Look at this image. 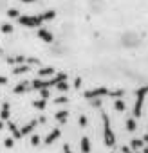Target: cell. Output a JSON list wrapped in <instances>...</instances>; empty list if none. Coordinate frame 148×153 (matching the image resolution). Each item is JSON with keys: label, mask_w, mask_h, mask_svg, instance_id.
I'll use <instances>...</instances> for the list:
<instances>
[{"label": "cell", "mask_w": 148, "mask_h": 153, "mask_svg": "<svg viewBox=\"0 0 148 153\" xmlns=\"http://www.w3.org/2000/svg\"><path fill=\"white\" fill-rule=\"evenodd\" d=\"M38 38H42L45 43H52V40H54L52 33H49L47 29H42V27H38Z\"/></svg>", "instance_id": "obj_6"}, {"label": "cell", "mask_w": 148, "mask_h": 153, "mask_svg": "<svg viewBox=\"0 0 148 153\" xmlns=\"http://www.w3.org/2000/svg\"><path fill=\"white\" fill-rule=\"evenodd\" d=\"M80 85H81V79L76 78V81H74V88H80Z\"/></svg>", "instance_id": "obj_30"}, {"label": "cell", "mask_w": 148, "mask_h": 153, "mask_svg": "<svg viewBox=\"0 0 148 153\" xmlns=\"http://www.w3.org/2000/svg\"><path fill=\"white\" fill-rule=\"evenodd\" d=\"M114 106H116V110H117V112H125V110H126V105H125V101H123V99H119V97L116 99Z\"/></svg>", "instance_id": "obj_14"}, {"label": "cell", "mask_w": 148, "mask_h": 153, "mask_svg": "<svg viewBox=\"0 0 148 153\" xmlns=\"http://www.w3.org/2000/svg\"><path fill=\"white\" fill-rule=\"evenodd\" d=\"M7 83V79L6 78H2V76H0V85H6Z\"/></svg>", "instance_id": "obj_31"}, {"label": "cell", "mask_w": 148, "mask_h": 153, "mask_svg": "<svg viewBox=\"0 0 148 153\" xmlns=\"http://www.w3.org/2000/svg\"><path fill=\"white\" fill-rule=\"evenodd\" d=\"M2 33H13V25L11 24H2Z\"/></svg>", "instance_id": "obj_23"}, {"label": "cell", "mask_w": 148, "mask_h": 153, "mask_svg": "<svg viewBox=\"0 0 148 153\" xmlns=\"http://www.w3.org/2000/svg\"><path fill=\"white\" fill-rule=\"evenodd\" d=\"M24 4H33V2H36V0H22Z\"/></svg>", "instance_id": "obj_32"}, {"label": "cell", "mask_w": 148, "mask_h": 153, "mask_svg": "<svg viewBox=\"0 0 148 153\" xmlns=\"http://www.w3.org/2000/svg\"><path fill=\"white\" fill-rule=\"evenodd\" d=\"M25 90H27V83H18V85L13 88L15 94H22V92H25Z\"/></svg>", "instance_id": "obj_16"}, {"label": "cell", "mask_w": 148, "mask_h": 153, "mask_svg": "<svg viewBox=\"0 0 148 153\" xmlns=\"http://www.w3.org/2000/svg\"><path fill=\"white\" fill-rule=\"evenodd\" d=\"M36 126H38V121H31V123H27L25 126H22V128H20V133H22V137H24V135H29V133H31V131H33Z\"/></svg>", "instance_id": "obj_8"}, {"label": "cell", "mask_w": 148, "mask_h": 153, "mask_svg": "<svg viewBox=\"0 0 148 153\" xmlns=\"http://www.w3.org/2000/svg\"><path fill=\"white\" fill-rule=\"evenodd\" d=\"M56 16V13L54 11H45V13H42V18H43V22H47V20H52Z\"/></svg>", "instance_id": "obj_19"}, {"label": "cell", "mask_w": 148, "mask_h": 153, "mask_svg": "<svg viewBox=\"0 0 148 153\" xmlns=\"http://www.w3.org/2000/svg\"><path fill=\"white\" fill-rule=\"evenodd\" d=\"M9 130H11V133H13V137H15V139H20V137H22L20 130H18V128H16L13 123H9Z\"/></svg>", "instance_id": "obj_18"}, {"label": "cell", "mask_w": 148, "mask_h": 153, "mask_svg": "<svg viewBox=\"0 0 148 153\" xmlns=\"http://www.w3.org/2000/svg\"><path fill=\"white\" fill-rule=\"evenodd\" d=\"M61 79H67V74L65 72H60L58 76H51L49 79H42V78H38V79H34L31 85H33V88H36V90H40V88H51V87H54L58 81H61Z\"/></svg>", "instance_id": "obj_1"}, {"label": "cell", "mask_w": 148, "mask_h": 153, "mask_svg": "<svg viewBox=\"0 0 148 153\" xmlns=\"http://www.w3.org/2000/svg\"><path fill=\"white\" fill-rule=\"evenodd\" d=\"M40 94H42V97H43V99H47V97H49V90H47V88H40Z\"/></svg>", "instance_id": "obj_26"}, {"label": "cell", "mask_w": 148, "mask_h": 153, "mask_svg": "<svg viewBox=\"0 0 148 153\" xmlns=\"http://www.w3.org/2000/svg\"><path fill=\"white\" fill-rule=\"evenodd\" d=\"M51 76H54V68H52V67L38 68V78H51Z\"/></svg>", "instance_id": "obj_9"}, {"label": "cell", "mask_w": 148, "mask_h": 153, "mask_svg": "<svg viewBox=\"0 0 148 153\" xmlns=\"http://www.w3.org/2000/svg\"><path fill=\"white\" fill-rule=\"evenodd\" d=\"M130 146H132L134 149H137V148H141V146H143V140H141V139H132Z\"/></svg>", "instance_id": "obj_21"}, {"label": "cell", "mask_w": 148, "mask_h": 153, "mask_svg": "<svg viewBox=\"0 0 148 153\" xmlns=\"http://www.w3.org/2000/svg\"><path fill=\"white\" fill-rule=\"evenodd\" d=\"M101 115H103V140H105V144L110 148V146L116 144V135H114V131H112V128H110L108 115H107V114H101Z\"/></svg>", "instance_id": "obj_3"}, {"label": "cell", "mask_w": 148, "mask_h": 153, "mask_svg": "<svg viewBox=\"0 0 148 153\" xmlns=\"http://www.w3.org/2000/svg\"><path fill=\"white\" fill-rule=\"evenodd\" d=\"M54 103H56V105H63V103H67V97H63V96H61V97H58Z\"/></svg>", "instance_id": "obj_27"}, {"label": "cell", "mask_w": 148, "mask_h": 153, "mask_svg": "<svg viewBox=\"0 0 148 153\" xmlns=\"http://www.w3.org/2000/svg\"><path fill=\"white\" fill-rule=\"evenodd\" d=\"M148 96V85L146 87H139V90L135 92V103H134V117H139L143 112V103Z\"/></svg>", "instance_id": "obj_2"}, {"label": "cell", "mask_w": 148, "mask_h": 153, "mask_svg": "<svg viewBox=\"0 0 148 153\" xmlns=\"http://www.w3.org/2000/svg\"><path fill=\"white\" fill-rule=\"evenodd\" d=\"M16 20L20 25H25V27H40L43 22L42 15H20Z\"/></svg>", "instance_id": "obj_4"}, {"label": "cell", "mask_w": 148, "mask_h": 153, "mask_svg": "<svg viewBox=\"0 0 148 153\" xmlns=\"http://www.w3.org/2000/svg\"><path fill=\"white\" fill-rule=\"evenodd\" d=\"M7 16H9V18H18L20 13H18V9H9V11H7Z\"/></svg>", "instance_id": "obj_22"}, {"label": "cell", "mask_w": 148, "mask_h": 153, "mask_svg": "<svg viewBox=\"0 0 148 153\" xmlns=\"http://www.w3.org/2000/svg\"><path fill=\"white\" fill-rule=\"evenodd\" d=\"M2 128H4V123H2V121H0V130H2Z\"/></svg>", "instance_id": "obj_33"}, {"label": "cell", "mask_w": 148, "mask_h": 153, "mask_svg": "<svg viewBox=\"0 0 148 153\" xmlns=\"http://www.w3.org/2000/svg\"><path fill=\"white\" fill-rule=\"evenodd\" d=\"M78 123H80V126H87V117H85V115H81Z\"/></svg>", "instance_id": "obj_28"}, {"label": "cell", "mask_w": 148, "mask_h": 153, "mask_svg": "<svg viewBox=\"0 0 148 153\" xmlns=\"http://www.w3.org/2000/svg\"><path fill=\"white\" fill-rule=\"evenodd\" d=\"M0 119H2V121H7V119H9V105H7V103L2 106V112H0Z\"/></svg>", "instance_id": "obj_13"}, {"label": "cell", "mask_w": 148, "mask_h": 153, "mask_svg": "<svg viewBox=\"0 0 148 153\" xmlns=\"http://www.w3.org/2000/svg\"><path fill=\"white\" fill-rule=\"evenodd\" d=\"M60 135H61V130H60V128H54V130H52V131H51V133L43 139V142H45V144H52V142H54Z\"/></svg>", "instance_id": "obj_7"}, {"label": "cell", "mask_w": 148, "mask_h": 153, "mask_svg": "<svg viewBox=\"0 0 148 153\" xmlns=\"http://www.w3.org/2000/svg\"><path fill=\"white\" fill-rule=\"evenodd\" d=\"M31 144H33V146H38V144H40V137H38V135H33V137H31Z\"/></svg>", "instance_id": "obj_25"}, {"label": "cell", "mask_w": 148, "mask_h": 153, "mask_svg": "<svg viewBox=\"0 0 148 153\" xmlns=\"http://www.w3.org/2000/svg\"><path fill=\"white\" fill-rule=\"evenodd\" d=\"M54 117H56V121H60V123H65V121L69 119V112H67V110H60V112H58Z\"/></svg>", "instance_id": "obj_11"}, {"label": "cell", "mask_w": 148, "mask_h": 153, "mask_svg": "<svg viewBox=\"0 0 148 153\" xmlns=\"http://www.w3.org/2000/svg\"><path fill=\"white\" fill-rule=\"evenodd\" d=\"M33 106H34V108H38V110H43V108L47 106V101H45V99L42 97V99H38V101H34V103H33Z\"/></svg>", "instance_id": "obj_17"}, {"label": "cell", "mask_w": 148, "mask_h": 153, "mask_svg": "<svg viewBox=\"0 0 148 153\" xmlns=\"http://www.w3.org/2000/svg\"><path fill=\"white\" fill-rule=\"evenodd\" d=\"M4 144H6V148H13V146H15V139H13V137H7V139L4 140Z\"/></svg>", "instance_id": "obj_24"}, {"label": "cell", "mask_w": 148, "mask_h": 153, "mask_svg": "<svg viewBox=\"0 0 148 153\" xmlns=\"http://www.w3.org/2000/svg\"><path fill=\"white\" fill-rule=\"evenodd\" d=\"M135 128H137L135 126V121L134 119H126V130L128 131H135Z\"/></svg>", "instance_id": "obj_20"}, {"label": "cell", "mask_w": 148, "mask_h": 153, "mask_svg": "<svg viewBox=\"0 0 148 153\" xmlns=\"http://www.w3.org/2000/svg\"><path fill=\"white\" fill-rule=\"evenodd\" d=\"M83 96H85V99H96V97H105V96H121V92H110L105 87H98V88L87 90Z\"/></svg>", "instance_id": "obj_5"}, {"label": "cell", "mask_w": 148, "mask_h": 153, "mask_svg": "<svg viewBox=\"0 0 148 153\" xmlns=\"http://www.w3.org/2000/svg\"><path fill=\"white\" fill-rule=\"evenodd\" d=\"M63 153H72V149H70V146H69V144H65V146H63Z\"/></svg>", "instance_id": "obj_29"}, {"label": "cell", "mask_w": 148, "mask_h": 153, "mask_svg": "<svg viewBox=\"0 0 148 153\" xmlns=\"http://www.w3.org/2000/svg\"><path fill=\"white\" fill-rule=\"evenodd\" d=\"M54 87H56L60 92H67V90H69V83H67V79H61V81H58Z\"/></svg>", "instance_id": "obj_12"}, {"label": "cell", "mask_w": 148, "mask_h": 153, "mask_svg": "<svg viewBox=\"0 0 148 153\" xmlns=\"http://www.w3.org/2000/svg\"><path fill=\"white\" fill-rule=\"evenodd\" d=\"M80 148H81V153H89L90 151V140H89V137H81Z\"/></svg>", "instance_id": "obj_10"}, {"label": "cell", "mask_w": 148, "mask_h": 153, "mask_svg": "<svg viewBox=\"0 0 148 153\" xmlns=\"http://www.w3.org/2000/svg\"><path fill=\"white\" fill-rule=\"evenodd\" d=\"M25 72H29V65H20V67H15L13 70V74H25Z\"/></svg>", "instance_id": "obj_15"}]
</instances>
